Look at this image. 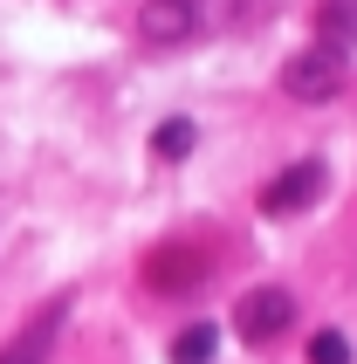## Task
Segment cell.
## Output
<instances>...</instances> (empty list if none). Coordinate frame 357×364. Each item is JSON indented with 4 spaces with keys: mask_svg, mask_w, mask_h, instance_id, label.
I'll return each mask as SVG.
<instances>
[{
    "mask_svg": "<svg viewBox=\"0 0 357 364\" xmlns=\"http://www.w3.org/2000/svg\"><path fill=\"white\" fill-rule=\"evenodd\" d=\"M69 330V296H48V303L28 316V323L7 337V350H0V364H48V350H55V337Z\"/></svg>",
    "mask_w": 357,
    "mask_h": 364,
    "instance_id": "3957f363",
    "label": "cell"
},
{
    "mask_svg": "<svg viewBox=\"0 0 357 364\" xmlns=\"http://www.w3.org/2000/svg\"><path fill=\"white\" fill-rule=\"evenodd\" d=\"M323 41H330V48H343V55H351V41H357V0H323Z\"/></svg>",
    "mask_w": 357,
    "mask_h": 364,
    "instance_id": "52a82bcc",
    "label": "cell"
},
{
    "mask_svg": "<svg viewBox=\"0 0 357 364\" xmlns=\"http://www.w3.org/2000/svg\"><path fill=\"white\" fill-rule=\"evenodd\" d=\"M343 82H351V55L330 48V41H309V48L289 55V69H282V90L296 103H330V97H343Z\"/></svg>",
    "mask_w": 357,
    "mask_h": 364,
    "instance_id": "6da1fadb",
    "label": "cell"
},
{
    "mask_svg": "<svg viewBox=\"0 0 357 364\" xmlns=\"http://www.w3.org/2000/svg\"><path fill=\"white\" fill-rule=\"evenodd\" d=\"M309 364H351V337L343 330H316L309 337Z\"/></svg>",
    "mask_w": 357,
    "mask_h": 364,
    "instance_id": "30bf717a",
    "label": "cell"
},
{
    "mask_svg": "<svg viewBox=\"0 0 357 364\" xmlns=\"http://www.w3.org/2000/svg\"><path fill=\"white\" fill-rule=\"evenodd\" d=\"M213 350H220V330L213 323H193V330L172 337V364H213Z\"/></svg>",
    "mask_w": 357,
    "mask_h": 364,
    "instance_id": "ba28073f",
    "label": "cell"
},
{
    "mask_svg": "<svg viewBox=\"0 0 357 364\" xmlns=\"http://www.w3.org/2000/svg\"><path fill=\"white\" fill-rule=\"evenodd\" d=\"M193 138H199V131H193V117H165L159 131H151V159H165V165H172V159H186V151H193Z\"/></svg>",
    "mask_w": 357,
    "mask_h": 364,
    "instance_id": "9c48e42d",
    "label": "cell"
},
{
    "mask_svg": "<svg viewBox=\"0 0 357 364\" xmlns=\"http://www.w3.org/2000/svg\"><path fill=\"white\" fill-rule=\"evenodd\" d=\"M199 35V0H144L138 7V41L144 48H178Z\"/></svg>",
    "mask_w": 357,
    "mask_h": 364,
    "instance_id": "5b68a950",
    "label": "cell"
},
{
    "mask_svg": "<svg viewBox=\"0 0 357 364\" xmlns=\"http://www.w3.org/2000/svg\"><path fill=\"white\" fill-rule=\"evenodd\" d=\"M199 275H206V262H199L193 247H159V255L144 262V282L159 289V296H193Z\"/></svg>",
    "mask_w": 357,
    "mask_h": 364,
    "instance_id": "8992f818",
    "label": "cell"
},
{
    "mask_svg": "<svg viewBox=\"0 0 357 364\" xmlns=\"http://www.w3.org/2000/svg\"><path fill=\"white\" fill-rule=\"evenodd\" d=\"M289 323H296V296H289V289H275V282L247 289V296L234 303V330L247 337V344H275Z\"/></svg>",
    "mask_w": 357,
    "mask_h": 364,
    "instance_id": "7a4b0ae2",
    "label": "cell"
},
{
    "mask_svg": "<svg viewBox=\"0 0 357 364\" xmlns=\"http://www.w3.org/2000/svg\"><path fill=\"white\" fill-rule=\"evenodd\" d=\"M323 179H330L323 159H296L289 172H275L268 193H261V213H268V220H289V213H302V206H316L323 200Z\"/></svg>",
    "mask_w": 357,
    "mask_h": 364,
    "instance_id": "277c9868",
    "label": "cell"
}]
</instances>
